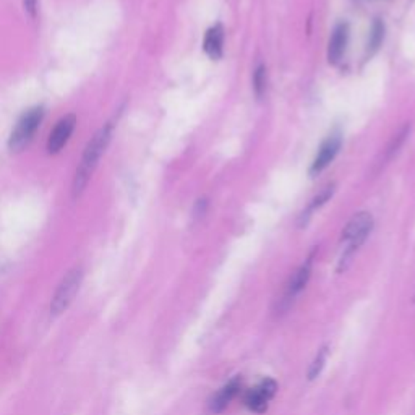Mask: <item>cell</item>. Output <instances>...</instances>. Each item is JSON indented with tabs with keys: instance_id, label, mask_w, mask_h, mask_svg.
I'll return each instance as SVG.
<instances>
[{
	"instance_id": "obj_1",
	"label": "cell",
	"mask_w": 415,
	"mask_h": 415,
	"mask_svg": "<svg viewBox=\"0 0 415 415\" xmlns=\"http://www.w3.org/2000/svg\"><path fill=\"white\" fill-rule=\"evenodd\" d=\"M112 128L114 125L111 122H107L104 125L103 128H99L96 135L89 139V143L86 144V148H84V153H83V158L82 161H80V166L77 169V174H75V179H73V197L77 198L82 195V192L86 187L88 182H89V177H91V174L94 172V169H96L99 159L106 151L109 142H111V137H112Z\"/></svg>"
},
{
	"instance_id": "obj_2",
	"label": "cell",
	"mask_w": 415,
	"mask_h": 415,
	"mask_svg": "<svg viewBox=\"0 0 415 415\" xmlns=\"http://www.w3.org/2000/svg\"><path fill=\"white\" fill-rule=\"evenodd\" d=\"M373 231V218L370 213H357L351 218L347 226L344 227L341 242L344 245V252L341 257V268L352 258V255L362 247L365 240Z\"/></svg>"
},
{
	"instance_id": "obj_3",
	"label": "cell",
	"mask_w": 415,
	"mask_h": 415,
	"mask_svg": "<svg viewBox=\"0 0 415 415\" xmlns=\"http://www.w3.org/2000/svg\"><path fill=\"white\" fill-rule=\"evenodd\" d=\"M82 282H83V269L80 266L70 269V271L65 274L52 296L51 307H49L51 315L57 317V315L63 313L65 310L70 307V303L73 302L75 296H77V292L80 291Z\"/></svg>"
},
{
	"instance_id": "obj_4",
	"label": "cell",
	"mask_w": 415,
	"mask_h": 415,
	"mask_svg": "<svg viewBox=\"0 0 415 415\" xmlns=\"http://www.w3.org/2000/svg\"><path fill=\"white\" fill-rule=\"evenodd\" d=\"M43 117H44L43 107H33L29 109L28 112L23 114L22 119H20L17 125H15L13 132L8 138V148L12 149L13 153L22 151V149L31 142L33 135L36 133L38 127L41 125Z\"/></svg>"
},
{
	"instance_id": "obj_5",
	"label": "cell",
	"mask_w": 415,
	"mask_h": 415,
	"mask_svg": "<svg viewBox=\"0 0 415 415\" xmlns=\"http://www.w3.org/2000/svg\"><path fill=\"white\" fill-rule=\"evenodd\" d=\"M278 384L274 379L266 378L263 379L262 383L257 384V386L250 389V391L245 394V406H247L250 411L263 414L268 409V404L276 394Z\"/></svg>"
},
{
	"instance_id": "obj_6",
	"label": "cell",
	"mask_w": 415,
	"mask_h": 415,
	"mask_svg": "<svg viewBox=\"0 0 415 415\" xmlns=\"http://www.w3.org/2000/svg\"><path fill=\"white\" fill-rule=\"evenodd\" d=\"M341 144H342L341 135L339 133L329 135V137L322 143V146H319L317 156L313 159L312 171L310 172L319 174L322 171H324V169L334 161V158L338 156L339 149H341Z\"/></svg>"
},
{
	"instance_id": "obj_7",
	"label": "cell",
	"mask_w": 415,
	"mask_h": 415,
	"mask_svg": "<svg viewBox=\"0 0 415 415\" xmlns=\"http://www.w3.org/2000/svg\"><path fill=\"white\" fill-rule=\"evenodd\" d=\"M75 125H77V117H75L73 114H70V116H65L63 119L59 120L56 128H54L51 135H49V139H47L49 154H57L60 149L67 144L75 130Z\"/></svg>"
},
{
	"instance_id": "obj_8",
	"label": "cell",
	"mask_w": 415,
	"mask_h": 415,
	"mask_svg": "<svg viewBox=\"0 0 415 415\" xmlns=\"http://www.w3.org/2000/svg\"><path fill=\"white\" fill-rule=\"evenodd\" d=\"M349 43V24L339 23L336 28L333 29L331 38H329L328 44V59L331 63H338L346 54Z\"/></svg>"
},
{
	"instance_id": "obj_9",
	"label": "cell",
	"mask_w": 415,
	"mask_h": 415,
	"mask_svg": "<svg viewBox=\"0 0 415 415\" xmlns=\"http://www.w3.org/2000/svg\"><path fill=\"white\" fill-rule=\"evenodd\" d=\"M310 274H312V257H310L307 262L297 269L296 274L291 278V281H289L286 294H284V302H286V305L294 302V299L303 291L310 279Z\"/></svg>"
},
{
	"instance_id": "obj_10",
	"label": "cell",
	"mask_w": 415,
	"mask_h": 415,
	"mask_svg": "<svg viewBox=\"0 0 415 415\" xmlns=\"http://www.w3.org/2000/svg\"><path fill=\"white\" fill-rule=\"evenodd\" d=\"M240 386H242V382H240L239 377L231 379V382H229L226 386H222L211 398V401H209V411L214 412V414L222 412L224 409H226L229 404H231L232 399L237 396V393L240 391Z\"/></svg>"
},
{
	"instance_id": "obj_11",
	"label": "cell",
	"mask_w": 415,
	"mask_h": 415,
	"mask_svg": "<svg viewBox=\"0 0 415 415\" xmlns=\"http://www.w3.org/2000/svg\"><path fill=\"white\" fill-rule=\"evenodd\" d=\"M203 49L208 54L209 59L218 60L222 57L224 51V29L221 24H214L213 28H209L206 34H204Z\"/></svg>"
},
{
	"instance_id": "obj_12",
	"label": "cell",
	"mask_w": 415,
	"mask_h": 415,
	"mask_svg": "<svg viewBox=\"0 0 415 415\" xmlns=\"http://www.w3.org/2000/svg\"><path fill=\"white\" fill-rule=\"evenodd\" d=\"M253 88H255V93H257V96L262 98L264 89H266V68H264L263 65H258L257 70H255Z\"/></svg>"
},
{
	"instance_id": "obj_13",
	"label": "cell",
	"mask_w": 415,
	"mask_h": 415,
	"mask_svg": "<svg viewBox=\"0 0 415 415\" xmlns=\"http://www.w3.org/2000/svg\"><path fill=\"white\" fill-rule=\"evenodd\" d=\"M383 33L384 28L379 22H375L372 27V31H370V39H368V51L373 52L379 47V44L383 41Z\"/></svg>"
},
{
	"instance_id": "obj_14",
	"label": "cell",
	"mask_w": 415,
	"mask_h": 415,
	"mask_svg": "<svg viewBox=\"0 0 415 415\" xmlns=\"http://www.w3.org/2000/svg\"><path fill=\"white\" fill-rule=\"evenodd\" d=\"M326 357H328V349H326V347H323L322 351L318 352L317 359L313 360L312 367H310V372H308V378H310V379H315V378L318 377L319 373H322V370H323V367H324V362H326Z\"/></svg>"
},
{
	"instance_id": "obj_15",
	"label": "cell",
	"mask_w": 415,
	"mask_h": 415,
	"mask_svg": "<svg viewBox=\"0 0 415 415\" xmlns=\"http://www.w3.org/2000/svg\"><path fill=\"white\" fill-rule=\"evenodd\" d=\"M333 192H334V187H333V185H329V187H326V188H324V190H323V192H322V193H319V195H318V197L313 199V202H312V204H310V208H308V213H310V211H315V209H317V208H319V206H322V204H324V203H326V202H328V199H329V198H331V195H333Z\"/></svg>"
},
{
	"instance_id": "obj_16",
	"label": "cell",
	"mask_w": 415,
	"mask_h": 415,
	"mask_svg": "<svg viewBox=\"0 0 415 415\" xmlns=\"http://www.w3.org/2000/svg\"><path fill=\"white\" fill-rule=\"evenodd\" d=\"M23 5H24V10H27V13L29 15V17L36 18L38 0H23Z\"/></svg>"
}]
</instances>
